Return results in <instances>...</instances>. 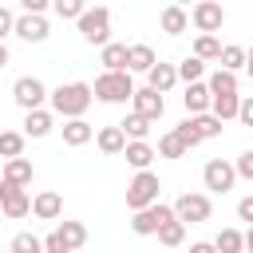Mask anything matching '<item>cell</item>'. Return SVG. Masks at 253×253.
Listing matches in <instances>:
<instances>
[{"mask_svg": "<svg viewBox=\"0 0 253 253\" xmlns=\"http://www.w3.org/2000/svg\"><path fill=\"white\" fill-rule=\"evenodd\" d=\"M217 51H221V43H217L213 32H202V36L194 40V55H198V59H217Z\"/></svg>", "mask_w": 253, "mask_h": 253, "instance_id": "f546056e", "label": "cell"}, {"mask_svg": "<svg viewBox=\"0 0 253 253\" xmlns=\"http://www.w3.org/2000/svg\"><path fill=\"white\" fill-rule=\"evenodd\" d=\"M75 24H79V36L87 40V43H107L111 40V8H83L79 16H75Z\"/></svg>", "mask_w": 253, "mask_h": 253, "instance_id": "3957f363", "label": "cell"}, {"mask_svg": "<svg viewBox=\"0 0 253 253\" xmlns=\"http://www.w3.org/2000/svg\"><path fill=\"white\" fill-rule=\"evenodd\" d=\"M12 249H16V253H40L43 241H40L36 233H16V237H12Z\"/></svg>", "mask_w": 253, "mask_h": 253, "instance_id": "d590c367", "label": "cell"}, {"mask_svg": "<svg viewBox=\"0 0 253 253\" xmlns=\"http://www.w3.org/2000/svg\"><path fill=\"white\" fill-rule=\"evenodd\" d=\"M210 95H217V91H237V71H229V67H221V71H213L210 75Z\"/></svg>", "mask_w": 253, "mask_h": 253, "instance_id": "4dcf8cb0", "label": "cell"}, {"mask_svg": "<svg viewBox=\"0 0 253 253\" xmlns=\"http://www.w3.org/2000/svg\"><path fill=\"white\" fill-rule=\"evenodd\" d=\"M186 28H190V16H186V8H182V4H170V8L162 12V32H166V36H182Z\"/></svg>", "mask_w": 253, "mask_h": 253, "instance_id": "603a6c76", "label": "cell"}, {"mask_svg": "<svg viewBox=\"0 0 253 253\" xmlns=\"http://www.w3.org/2000/svg\"><path fill=\"white\" fill-rule=\"evenodd\" d=\"M174 71H178V79H186V83H190V79H202V71H206V63H202L198 55H190V59H182V63H178Z\"/></svg>", "mask_w": 253, "mask_h": 253, "instance_id": "836d02e7", "label": "cell"}, {"mask_svg": "<svg viewBox=\"0 0 253 253\" xmlns=\"http://www.w3.org/2000/svg\"><path fill=\"white\" fill-rule=\"evenodd\" d=\"M170 210H174V217H178V221L198 225V221H206V217H210V198H206V194H182Z\"/></svg>", "mask_w": 253, "mask_h": 253, "instance_id": "52a82bcc", "label": "cell"}, {"mask_svg": "<svg viewBox=\"0 0 253 253\" xmlns=\"http://www.w3.org/2000/svg\"><path fill=\"white\" fill-rule=\"evenodd\" d=\"M174 130H178V138H182V142H186V150H194V146H198V142H202V138H198V134H194V126H190V123H178V126H174Z\"/></svg>", "mask_w": 253, "mask_h": 253, "instance_id": "74e56055", "label": "cell"}, {"mask_svg": "<svg viewBox=\"0 0 253 253\" xmlns=\"http://www.w3.org/2000/svg\"><path fill=\"white\" fill-rule=\"evenodd\" d=\"M99 59H103V67H107V71H115V67H126V43H111V40H107Z\"/></svg>", "mask_w": 253, "mask_h": 253, "instance_id": "4316f807", "label": "cell"}, {"mask_svg": "<svg viewBox=\"0 0 253 253\" xmlns=\"http://www.w3.org/2000/svg\"><path fill=\"white\" fill-rule=\"evenodd\" d=\"M213 249H221V253H241V233H237V229H221L217 241H213Z\"/></svg>", "mask_w": 253, "mask_h": 253, "instance_id": "e575fe53", "label": "cell"}, {"mask_svg": "<svg viewBox=\"0 0 253 253\" xmlns=\"http://www.w3.org/2000/svg\"><path fill=\"white\" fill-rule=\"evenodd\" d=\"M237 91H217V95H210V111L225 123V119H237Z\"/></svg>", "mask_w": 253, "mask_h": 253, "instance_id": "7402d4cb", "label": "cell"}, {"mask_svg": "<svg viewBox=\"0 0 253 253\" xmlns=\"http://www.w3.org/2000/svg\"><path fill=\"white\" fill-rule=\"evenodd\" d=\"M95 142H99V150H103V154H119V150H123V142H126V134H123V126H103Z\"/></svg>", "mask_w": 253, "mask_h": 253, "instance_id": "484cf974", "label": "cell"}, {"mask_svg": "<svg viewBox=\"0 0 253 253\" xmlns=\"http://www.w3.org/2000/svg\"><path fill=\"white\" fill-rule=\"evenodd\" d=\"M182 103H186V111H190V115H198V111H210V87H206L202 79H190V83H186V95H182Z\"/></svg>", "mask_w": 253, "mask_h": 253, "instance_id": "e0dca14e", "label": "cell"}, {"mask_svg": "<svg viewBox=\"0 0 253 253\" xmlns=\"http://www.w3.org/2000/svg\"><path fill=\"white\" fill-rule=\"evenodd\" d=\"M8 63V47H4V40H0V67Z\"/></svg>", "mask_w": 253, "mask_h": 253, "instance_id": "bcb514c9", "label": "cell"}, {"mask_svg": "<svg viewBox=\"0 0 253 253\" xmlns=\"http://www.w3.org/2000/svg\"><path fill=\"white\" fill-rule=\"evenodd\" d=\"M186 123L194 126L198 138H217V134H221V119H217L213 111H198V115H190Z\"/></svg>", "mask_w": 253, "mask_h": 253, "instance_id": "ffe728a7", "label": "cell"}, {"mask_svg": "<svg viewBox=\"0 0 253 253\" xmlns=\"http://www.w3.org/2000/svg\"><path fill=\"white\" fill-rule=\"evenodd\" d=\"M237 217L241 221H253V198H241L237 202Z\"/></svg>", "mask_w": 253, "mask_h": 253, "instance_id": "60d3db41", "label": "cell"}, {"mask_svg": "<svg viewBox=\"0 0 253 253\" xmlns=\"http://www.w3.org/2000/svg\"><path fill=\"white\" fill-rule=\"evenodd\" d=\"M12 20H16V16H12L8 8H0V40H4L8 32H12Z\"/></svg>", "mask_w": 253, "mask_h": 253, "instance_id": "b9f144b4", "label": "cell"}, {"mask_svg": "<svg viewBox=\"0 0 253 253\" xmlns=\"http://www.w3.org/2000/svg\"><path fill=\"white\" fill-rule=\"evenodd\" d=\"M166 217H174V210L170 206H162V202H150V206H142V210H134V221H130V229L138 233V237H150Z\"/></svg>", "mask_w": 253, "mask_h": 253, "instance_id": "ba28073f", "label": "cell"}, {"mask_svg": "<svg viewBox=\"0 0 253 253\" xmlns=\"http://www.w3.org/2000/svg\"><path fill=\"white\" fill-rule=\"evenodd\" d=\"M233 170H237V178H253V150H245V154L237 158Z\"/></svg>", "mask_w": 253, "mask_h": 253, "instance_id": "f35d334b", "label": "cell"}, {"mask_svg": "<svg viewBox=\"0 0 253 253\" xmlns=\"http://www.w3.org/2000/svg\"><path fill=\"white\" fill-rule=\"evenodd\" d=\"M0 210H4V217H28L32 213V198H28V190L24 186H16V182H0Z\"/></svg>", "mask_w": 253, "mask_h": 253, "instance_id": "5b68a950", "label": "cell"}, {"mask_svg": "<svg viewBox=\"0 0 253 253\" xmlns=\"http://www.w3.org/2000/svg\"><path fill=\"white\" fill-rule=\"evenodd\" d=\"M237 119L245 126H253V99H237Z\"/></svg>", "mask_w": 253, "mask_h": 253, "instance_id": "ab89813d", "label": "cell"}, {"mask_svg": "<svg viewBox=\"0 0 253 253\" xmlns=\"http://www.w3.org/2000/svg\"><path fill=\"white\" fill-rule=\"evenodd\" d=\"M130 91H134V83H130V71H126V67L103 71V75L95 79V87H91V95L103 99V103H126Z\"/></svg>", "mask_w": 253, "mask_h": 253, "instance_id": "7a4b0ae2", "label": "cell"}, {"mask_svg": "<svg viewBox=\"0 0 253 253\" xmlns=\"http://www.w3.org/2000/svg\"><path fill=\"white\" fill-rule=\"evenodd\" d=\"M130 103H134V111H138V115H146L150 123H158V119H162V111H166V103H162V91H154V87L130 91Z\"/></svg>", "mask_w": 253, "mask_h": 253, "instance_id": "7c38bea8", "label": "cell"}, {"mask_svg": "<svg viewBox=\"0 0 253 253\" xmlns=\"http://www.w3.org/2000/svg\"><path fill=\"white\" fill-rule=\"evenodd\" d=\"M150 202H158V174H150V166H146V170H138L134 182L126 186V206H130V210H142V206H150Z\"/></svg>", "mask_w": 253, "mask_h": 253, "instance_id": "277c9868", "label": "cell"}, {"mask_svg": "<svg viewBox=\"0 0 253 253\" xmlns=\"http://www.w3.org/2000/svg\"><path fill=\"white\" fill-rule=\"evenodd\" d=\"M24 154V134L20 130H0V158Z\"/></svg>", "mask_w": 253, "mask_h": 253, "instance_id": "d6a6232c", "label": "cell"}, {"mask_svg": "<svg viewBox=\"0 0 253 253\" xmlns=\"http://www.w3.org/2000/svg\"><path fill=\"white\" fill-rule=\"evenodd\" d=\"M190 253H213V245L210 241H198V245H190Z\"/></svg>", "mask_w": 253, "mask_h": 253, "instance_id": "f6af8a7d", "label": "cell"}, {"mask_svg": "<svg viewBox=\"0 0 253 253\" xmlns=\"http://www.w3.org/2000/svg\"><path fill=\"white\" fill-rule=\"evenodd\" d=\"M12 99L28 111V107H43V99H47V87L36 79V75H20L16 83H12Z\"/></svg>", "mask_w": 253, "mask_h": 253, "instance_id": "30bf717a", "label": "cell"}, {"mask_svg": "<svg viewBox=\"0 0 253 253\" xmlns=\"http://www.w3.org/2000/svg\"><path fill=\"white\" fill-rule=\"evenodd\" d=\"M178 83V71H174V63H150L146 67V87H154V91H170Z\"/></svg>", "mask_w": 253, "mask_h": 253, "instance_id": "2e32d148", "label": "cell"}, {"mask_svg": "<svg viewBox=\"0 0 253 253\" xmlns=\"http://www.w3.org/2000/svg\"><path fill=\"white\" fill-rule=\"evenodd\" d=\"M32 174H36V170H32V162H28L24 154H12V158H4V178H8V182H16V186H28V182H32Z\"/></svg>", "mask_w": 253, "mask_h": 253, "instance_id": "44dd1931", "label": "cell"}, {"mask_svg": "<svg viewBox=\"0 0 253 253\" xmlns=\"http://www.w3.org/2000/svg\"><path fill=\"white\" fill-rule=\"evenodd\" d=\"M158 154H162V158H182V154H186V142L178 138V130H166V134L158 138Z\"/></svg>", "mask_w": 253, "mask_h": 253, "instance_id": "1f68e13d", "label": "cell"}, {"mask_svg": "<svg viewBox=\"0 0 253 253\" xmlns=\"http://www.w3.org/2000/svg\"><path fill=\"white\" fill-rule=\"evenodd\" d=\"M43 249H47V253H59V241H55V233H47V237H43Z\"/></svg>", "mask_w": 253, "mask_h": 253, "instance_id": "ee69618b", "label": "cell"}, {"mask_svg": "<svg viewBox=\"0 0 253 253\" xmlns=\"http://www.w3.org/2000/svg\"><path fill=\"white\" fill-rule=\"evenodd\" d=\"M174 4H190V0H174Z\"/></svg>", "mask_w": 253, "mask_h": 253, "instance_id": "7dc6e473", "label": "cell"}, {"mask_svg": "<svg viewBox=\"0 0 253 253\" xmlns=\"http://www.w3.org/2000/svg\"><path fill=\"white\" fill-rule=\"evenodd\" d=\"M20 4H24V12H43L51 0H20Z\"/></svg>", "mask_w": 253, "mask_h": 253, "instance_id": "7bdbcfd3", "label": "cell"}, {"mask_svg": "<svg viewBox=\"0 0 253 253\" xmlns=\"http://www.w3.org/2000/svg\"><path fill=\"white\" fill-rule=\"evenodd\" d=\"M47 130H51V111L28 107V115H24V134H28V138H43Z\"/></svg>", "mask_w": 253, "mask_h": 253, "instance_id": "ac0fdd59", "label": "cell"}, {"mask_svg": "<svg viewBox=\"0 0 253 253\" xmlns=\"http://www.w3.org/2000/svg\"><path fill=\"white\" fill-rule=\"evenodd\" d=\"M217 59H221V67H229V71H241L249 55H245V47H241V43H225V47L217 51Z\"/></svg>", "mask_w": 253, "mask_h": 253, "instance_id": "83f0119b", "label": "cell"}, {"mask_svg": "<svg viewBox=\"0 0 253 253\" xmlns=\"http://www.w3.org/2000/svg\"><path fill=\"white\" fill-rule=\"evenodd\" d=\"M119 126H123V134H126V138H146V134H150V119H146V115H138V111H134V115H126Z\"/></svg>", "mask_w": 253, "mask_h": 253, "instance_id": "f1b7e54d", "label": "cell"}, {"mask_svg": "<svg viewBox=\"0 0 253 253\" xmlns=\"http://www.w3.org/2000/svg\"><path fill=\"white\" fill-rule=\"evenodd\" d=\"M154 63V47L150 43H130L126 47V71H146Z\"/></svg>", "mask_w": 253, "mask_h": 253, "instance_id": "d4e9b609", "label": "cell"}, {"mask_svg": "<svg viewBox=\"0 0 253 253\" xmlns=\"http://www.w3.org/2000/svg\"><path fill=\"white\" fill-rule=\"evenodd\" d=\"M190 20H194L198 32H221V24H225V8H221L217 0H198L194 12H190Z\"/></svg>", "mask_w": 253, "mask_h": 253, "instance_id": "9c48e42d", "label": "cell"}, {"mask_svg": "<svg viewBox=\"0 0 253 253\" xmlns=\"http://www.w3.org/2000/svg\"><path fill=\"white\" fill-rule=\"evenodd\" d=\"M32 213H36L40 221H55V217L63 213V198H59L55 190H43V194L32 198Z\"/></svg>", "mask_w": 253, "mask_h": 253, "instance_id": "5bb4252c", "label": "cell"}, {"mask_svg": "<svg viewBox=\"0 0 253 253\" xmlns=\"http://www.w3.org/2000/svg\"><path fill=\"white\" fill-rule=\"evenodd\" d=\"M12 32L28 43H43L47 40V20H43V12H24L20 20H12Z\"/></svg>", "mask_w": 253, "mask_h": 253, "instance_id": "8fae6325", "label": "cell"}, {"mask_svg": "<svg viewBox=\"0 0 253 253\" xmlns=\"http://www.w3.org/2000/svg\"><path fill=\"white\" fill-rule=\"evenodd\" d=\"M55 241H59V253H71V249H79L87 241V225L83 221H63L55 229Z\"/></svg>", "mask_w": 253, "mask_h": 253, "instance_id": "9a60e30c", "label": "cell"}, {"mask_svg": "<svg viewBox=\"0 0 253 253\" xmlns=\"http://www.w3.org/2000/svg\"><path fill=\"white\" fill-rule=\"evenodd\" d=\"M154 233H158V241H162L166 249H174V245H182V241H186V221H178V217H166V221H162Z\"/></svg>", "mask_w": 253, "mask_h": 253, "instance_id": "cb8c5ba5", "label": "cell"}, {"mask_svg": "<svg viewBox=\"0 0 253 253\" xmlns=\"http://www.w3.org/2000/svg\"><path fill=\"white\" fill-rule=\"evenodd\" d=\"M91 138H95V130H91V123H87L83 115H75V119L63 123V142H67V146H83V142H91Z\"/></svg>", "mask_w": 253, "mask_h": 253, "instance_id": "d6986e66", "label": "cell"}, {"mask_svg": "<svg viewBox=\"0 0 253 253\" xmlns=\"http://www.w3.org/2000/svg\"><path fill=\"white\" fill-rule=\"evenodd\" d=\"M134 170H146L150 162H154V146L146 142V138H130V142H123V150H119Z\"/></svg>", "mask_w": 253, "mask_h": 253, "instance_id": "4fadbf2b", "label": "cell"}, {"mask_svg": "<svg viewBox=\"0 0 253 253\" xmlns=\"http://www.w3.org/2000/svg\"><path fill=\"white\" fill-rule=\"evenodd\" d=\"M51 8H55V16H59V20H75L87 4H83V0H51Z\"/></svg>", "mask_w": 253, "mask_h": 253, "instance_id": "8d00e7d4", "label": "cell"}, {"mask_svg": "<svg viewBox=\"0 0 253 253\" xmlns=\"http://www.w3.org/2000/svg\"><path fill=\"white\" fill-rule=\"evenodd\" d=\"M47 99H51V111H55V115L75 119V115H83V111L91 107V99H95V95H91V87H87V83H59Z\"/></svg>", "mask_w": 253, "mask_h": 253, "instance_id": "6da1fadb", "label": "cell"}, {"mask_svg": "<svg viewBox=\"0 0 253 253\" xmlns=\"http://www.w3.org/2000/svg\"><path fill=\"white\" fill-rule=\"evenodd\" d=\"M202 182H206V190H213V194H229L233 182H237V170H233L225 158H210L206 170H202Z\"/></svg>", "mask_w": 253, "mask_h": 253, "instance_id": "8992f818", "label": "cell"}]
</instances>
